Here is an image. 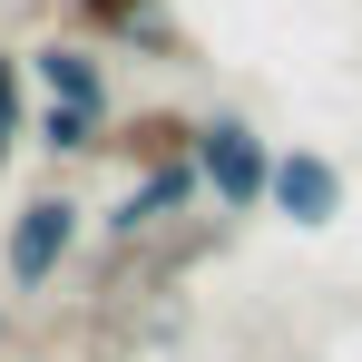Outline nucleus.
Here are the masks:
<instances>
[{"mask_svg": "<svg viewBox=\"0 0 362 362\" xmlns=\"http://www.w3.org/2000/svg\"><path fill=\"white\" fill-rule=\"evenodd\" d=\"M78 226H88V206H78L69 186H40L30 206H10V235H0L10 284H20V294H49V284H59V264L78 255Z\"/></svg>", "mask_w": 362, "mask_h": 362, "instance_id": "obj_1", "label": "nucleus"}, {"mask_svg": "<svg viewBox=\"0 0 362 362\" xmlns=\"http://www.w3.org/2000/svg\"><path fill=\"white\" fill-rule=\"evenodd\" d=\"M196 167H206V186H216L226 216H255V206L274 196V147H264L255 118H235V108L196 127Z\"/></svg>", "mask_w": 362, "mask_h": 362, "instance_id": "obj_2", "label": "nucleus"}, {"mask_svg": "<svg viewBox=\"0 0 362 362\" xmlns=\"http://www.w3.org/2000/svg\"><path fill=\"white\" fill-rule=\"evenodd\" d=\"M274 216H294V226H333L343 216V167L333 157H313V147H284L274 157V196H264Z\"/></svg>", "mask_w": 362, "mask_h": 362, "instance_id": "obj_3", "label": "nucleus"}, {"mask_svg": "<svg viewBox=\"0 0 362 362\" xmlns=\"http://www.w3.org/2000/svg\"><path fill=\"white\" fill-rule=\"evenodd\" d=\"M196 186H206V167H196V157H177V167H147V177H127V196L118 206H108V235H157V226H167V216H177L186 196H196Z\"/></svg>", "mask_w": 362, "mask_h": 362, "instance_id": "obj_4", "label": "nucleus"}, {"mask_svg": "<svg viewBox=\"0 0 362 362\" xmlns=\"http://www.w3.org/2000/svg\"><path fill=\"white\" fill-rule=\"evenodd\" d=\"M196 127L206 118H186V108H137V118L108 127V157H118L127 177H147V167H177V157H196Z\"/></svg>", "mask_w": 362, "mask_h": 362, "instance_id": "obj_5", "label": "nucleus"}, {"mask_svg": "<svg viewBox=\"0 0 362 362\" xmlns=\"http://www.w3.org/2000/svg\"><path fill=\"white\" fill-rule=\"evenodd\" d=\"M30 78H40V98L108 108V69H98V49H78V40H40V49H30Z\"/></svg>", "mask_w": 362, "mask_h": 362, "instance_id": "obj_6", "label": "nucleus"}, {"mask_svg": "<svg viewBox=\"0 0 362 362\" xmlns=\"http://www.w3.org/2000/svg\"><path fill=\"white\" fill-rule=\"evenodd\" d=\"M108 108H69V98H40V118H30V137L59 157V167H78V157H108Z\"/></svg>", "mask_w": 362, "mask_h": 362, "instance_id": "obj_7", "label": "nucleus"}, {"mask_svg": "<svg viewBox=\"0 0 362 362\" xmlns=\"http://www.w3.org/2000/svg\"><path fill=\"white\" fill-rule=\"evenodd\" d=\"M98 40H137V49H177V30L157 20V0H69Z\"/></svg>", "mask_w": 362, "mask_h": 362, "instance_id": "obj_8", "label": "nucleus"}, {"mask_svg": "<svg viewBox=\"0 0 362 362\" xmlns=\"http://www.w3.org/2000/svg\"><path fill=\"white\" fill-rule=\"evenodd\" d=\"M30 137V59L20 49H0V167H10V147Z\"/></svg>", "mask_w": 362, "mask_h": 362, "instance_id": "obj_9", "label": "nucleus"}, {"mask_svg": "<svg viewBox=\"0 0 362 362\" xmlns=\"http://www.w3.org/2000/svg\"><path fill=\"white\" fill-rule=\"evenodd\" d=\"M0 333H10V303H0Z\"/></svg>", "mask_w": 362, "mask_h": 362, "instance_id": "obj_10", "label": "nucleus"}, {"mask_svg": "<svg viewBox=\"0 0 362 362\" xmlns=\"http://www.w3.org/2000/svg\"><path fill=\"white\" fill-rule=\"evenodd\" d=\"M0 235H10V226H0Z\"/></svg>", "mask_w": 362, "mask_h": 362, "instance_id": "obj_11", "label": "nucleus"}]
</instances>
